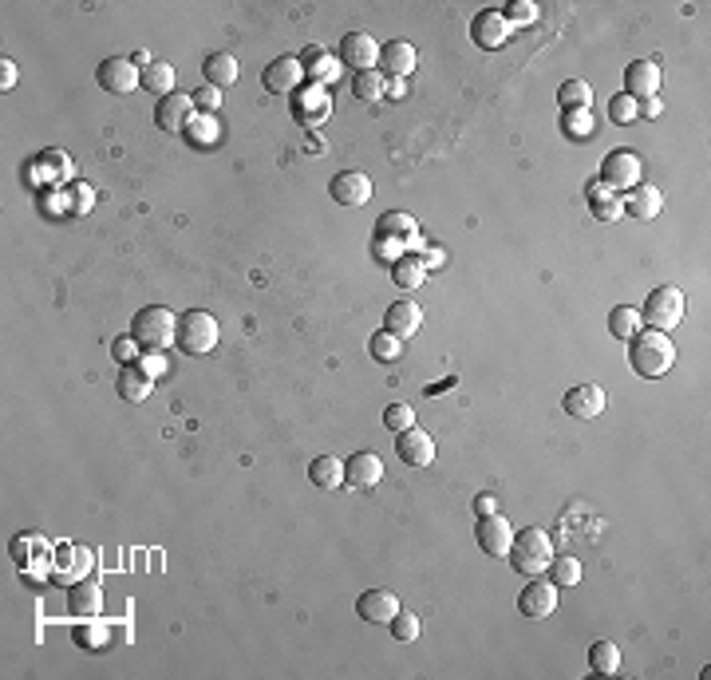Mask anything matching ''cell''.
Here are the masks:
<instances>
[{
    "label": "cell",
    "instance_id": "obj_1",
    "mask_svg": "<svg viewBox=\"0 0 711 680\" xmlns=\"http://www.w3.org/2000/svg\"><path fill=\"white\" fill-rule=\"evenodd\" d=\"M628 365H633L636 376L660 380V376H668L672 365H676V345L668 340V333L640 328V333L628 340Z\"/></svg>",
    "mask_w": 711,
    "mask_h": 680
},
{
    "label": "cell",
    "instance_id": "obj_2",
    "mask_svg": "<svg viewBox=\"0 0 711 680\" xmlns=\"http://www.w3.org/2000/svg\"><path fill=\"white\" fill-rule=\"evenodd\" d=\"M131 336L143 353H166L170 345H178V316L166 305H146V309L135 313Z\"/></svg>",
    "mask_w": 711,
    "mask_h": 680
},
{
    "label": "cell",
    "instance_id": "obj_3",
    "mask_svg": "<svg viewBox=\"0 0 711 680\" xmlns=\"http://www.w3.org/2000/svg\"><path fill=\"white\" fill-rule=\"evenodd\" d=\"M506 558H510V565L518 574L537 577V574L549 570V562H554V542H549V535H546L542 526H526V530H518V535H514Z\"/></svg>",
    "mask_w": 711,
    "mask_h": 680
},
{
    "label": "cell",
    "instance_id": "obj_4",
    "mask_svg": "<svg viewBox=\"0 0 711 680\" xmlns=\"http://www.w3.org/2000/svg\"><path fill=\"white\" fill-rule=\"evenodd\" d=\"M684 309H687L684 289L656 285L645 297V305H640V321H645L648 328H656V333H672V328L684 321Z\"/></svg>",
    "mask_w": 711,
    "mask_h": 680
},
{
    "label": "cell",
    "instance_id": "obj_5",
    "mask_svg": "<svg viewBox=\"0 0 711 680\" xmlns=\"http://www.w3.org/2000/svg\"><path fill=\"white\" fill-rule=\"evenodd\" d=\"M217 345V321L205 309H186L178 316V348L186 356H205Z\"/></svg>",
    "mask_w": 711,
    "mask_h": 680
},
{
    "label": "cell",
    "instance_id": "obj_6",
    "mask_svg": "<svg viewBox=\"0 0 711 680\" xmlns=\"http://www.w3.org/2000/svg\"><path fill=\"white\" fill-rule=\"evenodd\" d=\"M376 242L380 245H404L407 254H419L423 249V237H419V225L411 222V214H384L380 222H376Z\"/></svg>",
    "mask_w": 711,
    "mask_h": 680
},
{
    "label": "cell",
    "instance_id": "obj_7",
    "mask_svg": "<svg viewBox=\"0 0 711 680\" xmlns=\"http://www.w3.org/2000/svg\"><path fill=\"white\" fill-rule=\"evenodd\" d=\"M601 186H609V190L640 186V158L633 151H609L601 163Z\"/></svg>",
    "mask_w": 711,
    "mask_h": 680
},
{
    "label": "cell",
    "instance_id": "obj_8",
    "mask_svg": "<svg viewBox=\"0 0 711 680\" xmlns=\"http://www.w3.org/2000/svg\"><path fill=\"white\" fill-rule=\"evenodd\" d=\"M518 609H522V617H530V621L549 617L557 609V585L546 582V574L530 577V582H526V589L518 594Z\"/></svg>",
    "mask_w": 711,
    "mask_h": 680
},
{
    "label": "cell",
    "instance_id": "obj_9",
    "mask_svg": "<svg viewBox=\"0 0 711 680\" xmlns=\"http://www.w3.org/2000/svg\"><path fill=\"white\" fill-rule=\"evenodd\" d=\"M95 79H99L103 92H111V95H131L135 87H143L139 84V67H135L127 55H111V60H103Z\"/></svg>",
    "mask_w": 711,
    "mask_h": 680
},
{
    "label": "cell",
    "instance_id": "obj_10",
    "mask_svg": "<svg viewBox=\"0 0 711 680\" xmlns=\"http://www.w3.org/2000/svg\"><path fill=\"white\" fill-rule=\"evenodd\" d=\"M336 60L344 67H352V72H372V67L380 64V44H376L368 32H348V36L340 40Z\"/></svg>",
    "mask_w": 711,
    "mask_h": 680
},
{
    "label": "cell",
    "instance_id": "obj_11",
    "mask_svg": "<svg viewBox=\"0 0 711 680\" xmlns=\"http://www.w3.org/2000/svg\"><path fill=\"white\" fill-rule=\"evenodd\" d=\"M380 479H384V463L376 451H356V455L344 459V486H352V491H372Z\"/></svg>",
    "mask_w": 711,
    "mask_h": 680
},
{
    "label": "cell",
    "instance_id": "obj_12",
    "mask_svg": "<svg viewBox=\"0 0 711 680\" xmlns=\"http://www.w3.org/2000/svg\"><path fill=\"white\" fill-rule=\"evenodd\" d=\"M328 195H332V202H340V206H368L372 183H368L364 170H340V175L328 183Z\"/></svg>",
    "mask_w": 711,
    "mask_h": 680
},
{
    "label": "cell",
    "instance_id": "obj_13",
    "mask_svg": "<svg viewBox=\"0 0 711 680\" xmlns=\"http://www.w3.org/2000/svg\"><path fill=\"white\" fill-rule=\"evenodd\" d=\"M301 79H305V67L296 55H277V60L261 72V84H265L273 95H293L296 87H301Z\"/></svg>",
    "mask_w": 711,
    "mask_h": 680
},
{
    "label": "cell",
    "instance_id": "obj_14",
    "mask_svg": "<svg viewBox=\"0 0 711 680\" xmlns=\"http://www.w3.org/2000/svg\"><path fill=\"white\" fill-rule=\"evenodd\" d=\"M396 455L407 467H431L435 463V439L423 432V427H407V432L396 435Z\"/></svg>",
    "mask_w": 711,
    "mask_h": 680
},
{
    "label": "cell",
    "instance_id": "obj_15",
    "mask_svg": "<svg viewBox=\"0 0 711 680\" xmlns=\"http://www.w3.org/2000/svg\"><path fill=\"white\" fill-rule=\"evenodd\" d=\"M194 119V99L182 95V92H170L155 104V127L158 131H186V123Z\"/></svg>",
    "mask_w": 711,
    "mask_h": 680
},
{
    "label": "cell",
    "instance_id": "obj_16",
    "mask_svg": "<svg viewBox=\"0 0 711 680\" xmlns=\"http://www.w3.org/2000/svg\"><path fill=\"white\" fill-rule=\"evenodd\" d=\"M399 614V597L392 589H368V594L356 597V617L368 621V625H387Z\"/></svg>",
    "mask_w": 711,
    "mask_h": 680
},
{
    "label": "cell",
    "instance_id": "obj_17",
    "mask_svg": "<svg viewBox=\"0 0 711 680\" xmlns=\"http://www.w3.org/2000/svg\"><path fill=\"white\" fill-rule=\"evenodd\" d=\"M475 538H478V546H483V554H490V558H506L510 554V542H514V530L510 523L498 515H486V518H478V530H475Z\"/></svg>",
    "mask_w": 711,
    "mask_h": 680
},
{
    "label": "cell",
    "instance_id": "obj_18",
    "mask_svg": "<svg viewBox=\"0 0 711 680\" xmlns=\"http://www.w3.org/2000/svg\"><path fill=\"white\" fill-rule=\"evenodd\" d=\"M660 92V64L656 60H633L625 67V95L628 99H652Z\"/></svg>",
    "mask_w": 711,
    "mask_h": 680
},
{
    "label": "cell",
    "instance_id": "obj_19",
    "mask_svg": "<svg viewBox=\"0 0 711 680\" xmlns=\"http://www.w3.org/2000/svg\"><path fill=\"white\" fill-rule=\"evenodd\" d=\"M605 404H609V395H605L597 384H577V388H569L561 395V407H566L573 419H597L605 412Z\"/></svg>",
    "mask_w": 711,
    "mask_h": 680
},
{
    "label": "cell",
    "instance_id": "obj_20",
    "mask_svg": "<svg viewBox=\"0 0 711 680\" xmlns=\"http://www.w3.org/2000/svg\"><path fill=\"white\" fill-rule=\"evenodd\" d=\"M506 36H510V25H506V16H502V8H486V13H478L475 25H470V40L486 52L502 48Z\"/></svg>",
    "mask_w": 711,
    "mask_h": 680
},
{
    "label": "cell",
    "instance_id": "obj_21",
    "mask_svg": "<svg viewBox=\"0 0 711 680\" xmlns=\"http://www.w3.org/2000/svg\"><path fill=\"white\" fill-rule=\"evenodd\" d=\"M67 609L84 621L103 614V585L95 582V577H79V582H72L67 585Z\"/></svg>",
    "mask_w": 711,
    "mask_h": 680
},
{
    "label": "cell",
    "instance_id": "obj_22",
    "mask_svg": "<svg viewBox=\"0 0 711 680\" xmlns=\"http://www.w3.org/2000/svg\"><path fill=\"white\" fill-rule=\"evenodd\" d=\"M419 325H423V309H419V305H411V301H396V305H387L384 328H387L392 336L407 340V336H416V333H419Z\"/></svg>",
    "mask_w": 711,
    "mask_h": 680
},
{
    "label": "cell",
    "instance_id": "obj_23",
    "mask_svg": "<svg viewBox=\"0 0 711 680\" xmlns=\"http://www.w3.org/2000/svg\"><path fill=\"white\" fill-rule=\"evenodd\" d=\"M416 48H411L407 40H392V44H384L380 48V67L387 72V79H404L416 72Z\"/></svg>",
    "mask_w": 711,
    "mask_h": 680
},
{
    "label": "cell",
    "instance_id": "obj_24",
    "mask_svg": "<svg viewBox=\"0 0 711 680\" xmlns=\"http://www.w3.org/2000/svg\"><path fill=\"white\" fill-rule=\"evenodd\" d=\"M151 388H155V380L146 376L139 365H127L119 372V380H115V392H119L123 404H143L146 395H151Z\"/></svg>",
    "mask_w": 711,
    "mask_h": 680
},
{
    "label": "cell",
    "instance_id": "obj_25",
    "mask_svg": "<svg viewBox=\"0 0 711 680\" xmlns=\"http://www.w3.org/2000/svg\"><path fill=\"white\" fill-rule=\"evenodd\" d=\"M621 206L633 214V218H640V222H652L660 214V206H664V195L656 186H648V183H640V186H633L628 190V198L621 202Z\"/></svg>",
    "mask_w": 711,
    "mask_h": 680
},
{
    "label": "cell",
    "instance_id": "obj_26",
    "mask_svg": "<svg viewBox=\"0 0 711 680\" xmlns=\"http://www.w3.org/2000/svg\"><path fill=\"white\" fill-rule=\"evenodd\" d=\"M202 75H205V84L210 87H229L237 79V60L229 52H214V55H205V64H202Z\"/></svg>",
    "mask_w": 711,
    "mask_h": 680
},
{
    "label": "cell",
    "instance_id": "obj_27",
    "mask_svg": "<svg viewBox=\"0 0 711 680\" xmlns=\"http://www.w3.org/2000/svg\"><path fill=\"white\" fill-rule=\"evenodd\" d=\"M308 479H313V486H320V491H336V486H344V463L332 455H316L308 463Z\"/></svg>",
    "mask_w": 711,
    "mask_h": 680
},
{
    "label": "cell",
    "instance_id": "obj_28",
    "mask_svg": "<svg viewBox=\"0 0 711 680\" xmlns=\"http://www.w3.org/2000/svg\"><path fill=\"white\" fill-rule=\"evenodd\" d=\"M392 281L399 289H419L427 281V265L419 262V254H404L392 262Z\"/></svg>",
    "mask_w": 711,
    "mask_h": 680
},
{
    "label": "cell",
    "instance_id": "obj_29",
    "mask_svg": "<svg viewBox=\"0 0 711 680\" xmlns=\"http://www.w3.org/2000/svg\"><path fill=\"white\" fill-rule=\"evenodd\" d=\"M139 84L146 87V92H155L158 99L175 92V67L163 64V60H155V64H146L143 72H139Z\"/></svg>",
    "mask_w": 711,
    "mask_h": 680
},
{
    "label": "cell",
    "instance_id": "obj_30",
    "mask_svg": "<svg viewBox=\"0 0 711 680\" xmlns=\"http://www.w3.org/2000/svg\"><path fill=\"white\" fill-rule=\"evenodd\" d=\"M589 210H593V218L597 222H616L625 214V206H621V198L613 195L609 186H589Z\"/></svg>",
    "mask_w": 711,
    "mask_h": 680
},
{
    "label": "cell",
    "instance_id": "obj_31",
    "mask_svg": "<svg viewBox=\"0 0 711 680\" xmlns=\"http://www.w3.org/2000/svg\"><path fill=\"white\" fill-rule=\"evenodd\" d=\"M609 333L616 340H633L640 333V309L636 305H616V309H609Z\"/></svg>",
    "mask_w": 711,
    "mask_h": 680
},
{
    "label": "cell",
    "instance_id": "obj_32",
    "mask_svg": "<svg viewBox=\"0 0 711 680\" xmlns=\"http://www.w3.org/2000/svg\"><path fill=\"white\" fill-rule=\"evenodd\" d=\"M557 104L566 111H589L593 104V87L585 84V79H566V84L557 87Z\"/></svg>",
    "mask_w": 711,
    "mask_h": 680
},
{
    "label": "cell",
    "instance_id": "obj_33",
    "mask_svg": "<svg viewBox=\"0 0 711 680\" xmlns=\"http://www.w3.org/2000/svg\"><path fill=\"white\" fill-rule=\"evenodd\" d=\"M384 87H387V75H380L372 67V72H356L352 75V95L364 99V104H376V99H384Z\"/></svg>",
    "mask_w": 711,
    "mask_h": 680
},
{
    "label": "cell",
    "instance_id": "obj_34",
    "mask_svg": "<svg viewBox=\"0 0 711 680\" xmlns=\"http://www.w3.org/2000/svg\"><path fill=\"white\" fill-rule=\"evenodd\" d=\"M589 665H593V673L613 676L616 668H621V649H616L613 641H593L589 645Z\"/></svg>",
    "mask_w": 711,
    "mask_h": 680
},
{
    "label": "cell",
    "instance_id": "obj_35",
    "mask_svg": "<svg viewBox=\"0 0 711 680\" xmlns=\"http://www.w3.org/2000/svg\"><path fill=\"white\" fill-rule=\"evenodd\" d=\"M91 202H95V190H91L87 183H67L64 186V210L67 214L84 218V214H91Z\"/></svg>",
    "mask_w": 711,
    "mask_h": 680
},
{
    "label": "cell",
    "instance_id": "obj_36",
    "mask_svg": "<svg viewBox=\"0 0 711 680\" xmlns=\"http://www.w3.org/2000/svg\"><path fill=\"white\" fill-rule=\"evenodd\" d=\"M36 166H44V175H48V183H52V186H60V190H64L67 183H72V163H67V158H64L60 151H44Z\"/></svg>",
    "mask_w": 711,
    "mask_h": 680
},
{
    "label": "cell",
    "instance_id": "obj_37",
    "mask_svg": "<svg viewBox=\"0 0 711 680\" xmlns=\"http://www.w3.org/2000/svg\"><path fill=\"white\" fill-rule=\"evenodd\" d=\"M182 135H186L194 146H214L217 143V119L214 115H194Z\"/></svg>",
    "mask_w": 711,
    "mask_h": 680
},
{
    "label": "cell",
    "instance_id": "obj_38",
    "mask_svg": "<svg viewBox=\"0 0 711 680\" xmlns=\"http://www.w3.org/2000/svg\"><path fill=\"white\" fill-rule=\"evenodd\" d=\"M301 67H308V75H313L316 84H328L332 72H336V64L328 60V52H325V48H305Z\"/></svg>",
    "mask_w": 711,
    "mask_h": 680
},
{
    "label": "cell",
    "instance_id": "obj_39",
    "mask_svg": "<svg viewBox=\"0 0 711 680\" xmlns=\"http://www.w3.org/2000/svg\"><path fill=\"white\" fill-rule=\"evenodd\" d=\"M372 356L380 360V365H392V360H399L404 356V340L399 336H392L387 328H380V333L372 336Z\"/></svg>",
    "mask_w": 711,
    "mask_h": 680
},
{
    "label": "cell",
    "instance_id": "obj_40",
    "mask_svg": "<svg viewBox=\"0 0 711 680\" xmlns=\"http://www.w3.org/2000/svg\"><path fill=\"white\" fill-rule=\"evenodd\" d=\"M549 582H554L557 589L577 585L581 582V562L577 558H554L549 562Z\"/></svg>",
    "mask_w": 711,
    "mask_h": 680
},
{
    "label": "cell",
    "instance_id": "obj_41",
    "mask_svg": "<svg viewBox=\"0 0 711 680\" xmlns=\"http://www.w3.org/2000/svg\"><path fill=\"white\" fill-rule=\"evenodd\" d=\"M384 427L387 432H407V427H416V407L411 404H387L384 407Z\"/></svg>",
    "mask_w": 711,
    "mask_h": 680
},
{
    "label": "cell",
    "instance_id": "obj_42",
    "mask_svg": "<svg viewBox=\"0 0 711 680\" xmlns=\"http://www.w3.org/2000/svg\"><path fill=\"white\" fill-rule=\"evenodd\" d=\"M502 16H506V25H510V28L534 25V20H537V5H534V0H510V5L502 8Z\"/></svg>",
    "mask_w": 711,
    "mask_h": 680
},
{
    "label": "cell",
    "instance_id": "obj_43",
    "mask_svg": "<svg viewBox=\"0 0 711 680\" xmlns=\"http://www.w3.org/2000/svg\"><path fill=\"white\" fill-rule=\"evenodd\" d=\"M387 629H392V637H396V641H416L423 625H419V617H416V614L399 609V614H396L392 621H387Z\"/></svg>",
    "mask_w": 711,
    "mask_h": 680
},
{
    "label": "cell",
    "instance_id": "obj_44",
    "mask_svg": "<svg viewBox=\"0 0 711 680\" xmlns=\"http://www.w3.org/2000/svg\"><path fill=\"white\" fill-rule=\"evenodd\" d=\"M609 119L616 127H628V123H636V99H628L625 92L609 99Z\"/></svg>",
    "mask_w": 711,
    "mask_h": 680
},
{
    "label": "cell",
    "instance_id": "obj_45",
    "mask_svg": "<svg viewBox=\"0 0 711 680\" xmlns=\"http://www.w3.org/2000/svg\"><path fill=\"white\" fill-rule=\"evenodd\" d=\"M111 356H115V360H119V365H123V368H127V365H139V356H143V348H139V345H135V336L127 333V336H115V340H111Z\"/></svg>",
    "mask_w": 711,
    "mask_h": 680
},
{
    "label": "cell",
    "instance_id": "obj_46",
    "mask_svg": "<svg viewBox=\"0 0 711 680\" xmlns=\"http://www.w3.org/2000/svg\"><path fill=\"white\" fill-rule=\"evenodd\" d=\"M75 645L79 649H103V645H107V629L103 625H75Z\"/></svg>",
    "mask_w": 711,
    "mask_h": 680
},
{
    "label": "cell",
    "instance_id": "obj_47",
    "mask_svg": "<svg viewBox=\"0 0 711 680\" xmlns=\"http://www.w3.org/2000/svg\"><path fill=\"white\" fill-rule=\"evenodd\" d=\"M190 99H194V107H198V111H205V115H214V111L222 107V92H217V87H210V84L198 87Z\"/></svg>",
    "mask_w": 711,
    "mask_h": 680
},
{
    "label": "cell",
    "instance_id": "obj_48",
    "mask_svg": "<svg viewBox=\"0 0 711 680\" xmlns=\"http://www.w3.org/2000/svg\"><path fill=\"white\" fill-rule=\"evenodd\" d=\"M139 368H143L151 380H163L166 372H170V365H166L163 353H143V356H139Z\"/></svg>",
    "mask_w": 711,
    "mask_h": 680
},
{
    "label": "cell",
    "instance_id": "obj_49",
    "mask_svg": "<svg viewBox=\"0 0 711 680\" xmlns=\"http://www.w3.org/2000/svg\"><path fill=\"white\" fill-rule=\"evenodd\" d=\"M566 131L569 135H593V127H589V111H566Z\"/></svg>",
    "mask_w": 711,
    "mask_h": 680
},
{
    "label": "cell",
    "instance_id": "obj_50",
    "mask_svg": "<svg viewBox=\"0 0 711 680\" xmlns=\"http://www.w3.org/2000/svg\"><path fill=\"white\" fill-rule=\"evenodd\" d=\"M660 111H664V104H660L656 95H652V99H640V104H636V119H660Z\"/></svg>",
    "mask_w": 711,
    "mask_h": 680
},
{
    "label": "cell",
    "instance_id": "obj_51",
    "mask_svg": "<svg viewBox=\"0 0 711 680\" xmlns=\"http://www.w3.org/2000/svg\"><path fill=\"white\" fill-rule=\"evenodd\" d=\"M495 510H498V503H495V495H478V498H475V515H478V518H486V515H495Z\"/></svg>",
    "mask_w": 711,
    "mask_h": 680
},
{
    "label": "cell",
    "instance_id": "obj_52",
    "mask_svg": "<svg viewBox=\"0 0 711 680\" xmlns=\"http://www.w3.org/2000/svg\"><path fill=\"white\" fill-rule=\"evenodd\" d=\"M13 84H16V64L13 60H0V87L8 92Z\"/></svg>",
    "mask_w": 711,
    "mask_h": 680
},
{
    "label": "cell",
    "instance_id": "obj_53",
    "mask_svg": "<svg viewBox=\"0 0 711 680\" xmlns=\"http://www.w3.org/2000/svg\"><path fill=\"white\" fill-rule=\"evenodd\" d=\"M384 95H392V99H404V95H407V84H404V79H387Z\"/></svg>",
    "mask_w": 711,
    "mask_h": 680
},
{
    "label": "cell",
    "instance_id": "obj_54",
    "mask_svg": "<svg viewBox=\"0 0 711 680\" xmlns=\"http://www.w3.org/2000/svg\"><path fill=\"white\" fill-rule=\"evenodd\" d=\"M419 254H423V249H419ZM439 262H443L439 249H427V254H423V265H439Z\"/></svg>",
    "mask_w": 711,
    "mask_h": 680
}]
</instances>
